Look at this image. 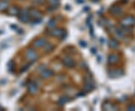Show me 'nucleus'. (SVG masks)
Returning a JSON list of instances; mask_svg holds the SVG:
<instances>
[{
  "mask_svg": "<svg viewBox=\"0 0 135 111\" xmlns=\"http://www.w3.org/2000/svg\"><path fill=\"white\" fill-rule=\"evenodd\" d=\"M112 12L113 13V14H115V15H119L122 13V11L119 8H113V11H112Z\"/></svg>",
  "mask_w": 135,
  "mask_h": 111,
  "instance_id": "9b49d317",
  "label": "nucleus"
},
{
  "mask_svg": "<svg viewBox=\"0 0 135 111\" xmlns=\"http://www.w3.org/2000/svg\"><path fill=\"white\" fill-rule=\"evenodd\" d=\"M61 32V30H59V29H56V30L53 31V35L54 36H60L62 34V32Z\"/></svg>",
  "mask_w": 135,
  "mask_h": 111,
  "instance_id": "f8f14e48",
  "label": "nucleus"
},
{
  "mask_svg": "<svg viewBox=\"0 0 135 111\" xmlns=\"http://www.w3.org/2000/svg\"><path fill=\"white\" fill-rule=\"evenodd\" d=\"M128 110H135V107L134 106H131L128 107Z\"/></svg>",
  "mask_w": 135,
  "mask_h": 111,
  "instance_id": "4468645a",
  "label": "nucleus"
},
{
  "mask_svg": "<svg viewBox=\"0 0 135 111\" xmlns=\"http://www.w3.org/2000/svg\"><path fill=\"white\" fill-rule=\"evenodd\" d=\"M8 7V3L5 2H0V11H3Z\"/></svg>",
  "mask_w": 135,
  "mask_h": 111,
  "instance_id": "1a4fd4ad",
  "label": "nucleus"
},
{
  "mask_svg": "<svg viewBox=\"0 0 135 111\" xmlns=\"http://www.w3.org/2000/svg\"><path fill=\"white\" fill-rule=\"evenodd\" d=\"M64 64L66 66H68V67H72V66H74V62H73L71 59L69 58L64 59Z\"/></svg>",
  "mask_w": 135,
  "mask_h": 111,
  "instance_id": "20e7f679",
  "label": "nucleus"
},
{
  "mask_svg": "<svg viewBox=\"0 0 135 111\" xmlns=\"http://www.w3.org/2000/svg\"><path fill=\"white\" fill-rule=\"evenodd\" d=\"M53 74V73L51 72L50 71H44V72L42 73V74H41V77H44V78H47V77H50L51 75Z\"/></svg>",
  "mask_w": 135,
  "mask_h": 111,
  "instance_id": "0eeeda50",
  "label": "nucleus"
},
{
  "mask_svg": "<svg viewBox=\"0 0 135 111\" xmlns=\"http://www.w3.org/2000/svg\"><path fill=\"white\" fill-rule=\"evenodd\" d=\"M0 110H2V108H1V107H0Z\"/></svg>",
  "mask_w": 135,
  "mask_h": 111,
  "instance_id": "dca6fc26",
  "label": "nucleus"
},
{
  "mask_svg": "<svg viewBox=\"0 0 135 111\" xmlns=\"http://www.w3.org/2000/svg\"><path fill=\"white\" fill-rule=\"evenodd\" d=\"M27 57L30 60H35V59H37V55L32 50H29V51L27 52Z\"/></svg>",
  "mask_w": 135,
  "mask_h": 111,
  "instance_id": "f03ea898",
  "label": "nucleus"
},
{
  "mask_svg": "<svg viewBox=\"0 0 135 111\" xmlns=\"http://www.w3.org/2000/svg\"><path fill=\"white\" fill-rule=\"evenodd\" d=\"M29 90L32 94H34L38 91V88L35 84H30L29 86Z\"/></svg>",
  "mask_w": 135,
  "mask_h": 111,
  "instance_id": "39448f33",
  "label": "nucleus"
},
{
  "mask_svg": "<svg viewBox=\"0 0 135 111\" xmlns=\"http://www.w3.org/2000/svg\"><path fill=\"white\" fill-rule=\"evenodd\" d=\"M117 56H115V55H111L109 56V59H108V62L109 63H115L117 61Z\"/></svg>",
  "mask_w": 135,
  "mask_h": 111,
  "instance_id": "423d86ee",
  "label": "nucleus"
},
{
  "mask_svg": "<svg viewBox=\"0 0 135 111\" xmlns=\"http://www.w3.org/2000/svg\"><path fill=\"white\" fill-rule=\"evenodd\" d=\"M45 44H46L45 40H44V39H38V40H36L35 41L34 44H35V47H43L44 45H45Z\"/></svg>",
  "mask_w": 135,
  "mask_h": 111,
  "instance_id": "7ed1b4c3",
  "label": "nucleus"
},
{
  "mask_svg": "<svg viewBox=\"0 0 135 111\" xmlns=\"http://www.w3.org/2000/svg\"><path fill=\"white\" fill-rule=\"evenodd\" d=\"M19 18L21 21H23V22H26V21L28 20V19H29V17H28L27 14H23V15H21L20 16Z\"/></svg>",
  "mask_w": 135,
  "mask_h": 111,
  "instance_id": "6e6552de",
  "label": "nucleus"
},
{
  "mask_svg": "<svg viewBox=\"0 0 135 111\" xmlns=\"http://www.w3.org/2000/svg\"><path fill=\"white\" fill-rule=\"evenodd\" d=\"M122 24L123 26H132L135 24V19L131 17H127L122 21Z\"/></svg>",
  "mask_w": 135,
  "mask_h": 111,
  "instance_id": "f257e3e1",
  "label": "nucleus"
},
{
  "mask_svg": "<svg viewBox=\"0 0 135 111\" xmlns=\"http://www.w3.org/2000/svg\"><path fill=\"white\" fill-rule=\"evenodd\" d=\"M110 47H113V48H115L117 46H118V44L116 42V41H114V40H111L110 41Z\"/></svg>",
  "mask_w": 135,
  "mask_h": 111,
  "instance_id": "ddd939ff",
  "label": "nucleus"
},
{
  "mask_svg": "<svg viewBox=\"0 0 135 111\" xmlns=\"http://www.w3.org/2000/svg\"><path fill=\"white\" fill-rule=\"evenodd\" d=\"M9 13L12 15H17L18 13V10L16 8H11V9H9Z\"/></svg>",
  "mask_w": 135,
  "mask_h": 111,
  "instance_id": "9d476101",
  "label": "nucleus"
},
{
  "mask_svg": "<svg viewBox=\"0 0 135 111\" xmlns=\"http://www.w3.org/2000/svg\"><path fill=\"white\" fill-rule=\"evenodd\" d=\"M34 1H38V0H34ZM39 1H41V0H39Z\"/></svg>",
  "mask_w": 135,
  "mask_h": 111,
  "instance_id": "2eb2a0df",
  "label": "nucleus"
}]
</instances>
